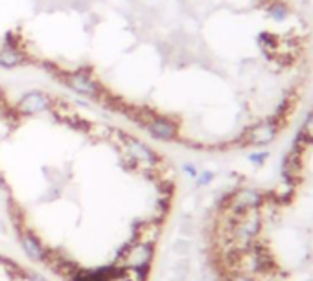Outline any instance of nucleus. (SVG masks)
I'll return each instance as SVG.
<instances>
[{"label": "nucleus", "mask_w": 313, "mask_h": 281, "mask_svg": "<svg viewBox=\"0 0 313 281\" xmlns=\"http://www.w3.org/2000/svg\"><path fill=\"white\" fill-rule=\"evenodd\" d=\"M28 61H30V56L24 48H0V68L13 70L17 66L26 65Z\"/></svg>", "instance_id": "nucleus-7"}, {"label": "nucleus", "mask_w": 313, "mask_h": 281, "mask_svg": "<svg viewBox=\"0 0 313 281\" xmlns=\"http://www.w3.org/2000/svg\"><path fill=\"white\" fill-rule=\"evenodd\" d=\"M26 276L30 281H48V277H44L42 274H39V272H26Z\"/></svg>", "instance_id": "nucleus-20"}, {"label": "nucleus", "mask_w": 313, "mask_h": 281, "mask_svg": "<svg viewBox=\"0 0 313 281\" xmlns=\"http://www.w3.org/2000/svg\"><path fill=\"white\" fill-rule=\"evenodd\" d=\"M55 103V97L42 90H28L18 97L13 111L18 116H35L42 112H52V107Z\"/></svg>", "instance_id": "nucleus-3"}, {"label": "nucleus", "mask_w": 313, "mask_h": 281, "mask_svg": "<svg viewBox=\"0 0 313 281\" xmlns=\"http://www.w3.org/2000/svg\"><path fill=\"white\" fill-rule=\"evenodd\" d=\"M276 136V127L271 121H263V123L254 125L253 129L249 131L247 134V142L251 145H265V143H271Z\"/></svg>", "instance_id": "nucleus-8"}, {"label": "nucleus", "mask_w": 313, "mask_h": 281, "mask_svg": "<svg viewBox=\"0 0 313 281\" xmlns=\"http://www.w3.org/2000/svg\"><path fill=\"white\" fill-rule=\"evenodd\" d=\"M4 46L6 48H23L20 46V35L15 32H8L4 35Z\"/></svg>", "instance_id": "nucleus-13"}, {"label": "nucleus", "mask_w": 313, "mask_h": 281, "mask_svg": "<svg viewBox=\"0 0 313 281\" xmlns=\"http://www.w3.org/2000/svg\"><path fill=\"white\" fill-rule=\"evenodd\" d=\"M61 195V188L59 186H50V191H46L44 195H42V200H55V198H59Z\"/></svg>", "instance_id": "nucleus-15"}, {"label": "nucleus", "mask_w": 313, "mask_h": 281, "mask_svg": "<svg viewBox=\"0 0 313 281\" xmlns=\"http://www.w3.org/2000/svg\"><path fill=\"white\" fill-rule=\"evenodd\" d=\"M287 13H289V10H287V6L285 4H273L271 8H269V15H271V19L275 20H284L285 17H287Z\"/></svg>", "instance_id": "nucleus-12"}, {"label": "nucleus", "mask_w": 313, "mask_h": 281, "mask_svg": "<svg viewBox=\"0 0 313 281\" xmlns=\"http://www.w3.org/2000/svg\"><path fill=\"white\" fill-rule=\"evenodd\" d=\"M304 133L308 134V136H311L313 138V114L308 118V121H306V125H304Z\"/></svg>", "instance_id": "nucleus-21"}, {"label": "nucleus", "mask_w": 313, "mask_h": 281, "mask_svg": "<svg viewBox=\"0 0 313 281\" xmlns=\"http://www.w3.org/2000/svg\"><path fill=\"white\" fill-rule=\"evenodd\" d=\"M2 189H6V180H4V176H2V173H0V191Z\"/></svg>", "instance_id": "nucleus-23"}, {"label": "nucleus", "mask_w": 313, "mask_h": 281, "mask_svg": "<svg viewBox=\"0 0 313 281\" xmlns=\"http://www.w3.org/2000/svg\"><path fill=\"white\" fill-rule=\"evenodd\" d=\"M149 270H151V265H144V267H124L122 268V274L129 281H147Z\"/></svg>", "instance_id": "nucleus-11"}, {"label": "nucleus", "mask_w": 313, "mask_h": 281, "mask_svg": "<svg viewBox=\"0 0 313 281\" xmlns=\"http://www.w3.org/2000/svg\"><path fill=\"white\" fill-rule=\"evenodd\" d=\"M109 281H129V279H127V277H125V276H124V274H122V270H120V272H118V274H116V276H115V277H110V279H109Z\"/></svg>", "instance_id": "nucleus-22"}, {"label": "nucleus", "mask_w": 313, "mask_h": 281, "mask_svg": "<svg viewBox=\"0 0 313 281\" xmlns=\"http://www.w3.org/2000/svg\"><path fill=\"white\" fill-rule=\"evenodd\" d=\"M55 79L59 83H63L69 90H72L74 94H78L81 97H87V99L101 101V97L107 94L103 85L94 78L91 66H79L78 70H72V72L59 70L55 74Z\"/></svg>", "instance_id": "nucleus-1"}, {"label": "nucleus", "mask_w": 313, "mask_h": 281, "mask_svg": "<svg viewBox=\"0 0 313 281\" xmlns=\"http://www.w3.org/2000/svg\"><path fill=\"white\" fill-rule=\"evenodd\" d=\"M188 270H190V265L186 259H181V261H177L173 267H171V272H175L177 277H181V279H184V276L188 274Z\"/></svg>", "instance_id": "nucleus-14"}, {"label": "nucleus", "mask_w": 313, "mask_h": 281, "mask_svg": "<svg viewBox=\"0 0 313 281\" xmlns=\"http://www.w3.org/2000/svg\"><path fill=\"white\" fill-rule=\"evenodd\" d=\"M161 232H162V222L153 221V219L144 221L137 226V241H142V243L155 246L156 241L161 239Z\"/></svg>", "instance_id": "nucleus-9"}, {"label": "nucleus", "mask_w": 313, "mask_h": 281, "mask_svg": "<svg viewBox=\"0 0 313 281\" xmlns=\"http://www.w3.org/2000/svg\"><path fill=\"white\" fill-rule=\"evenodd\" d=\"M144 129L147 131L151 138L159 140V142H173L179 136V123L171 116L155 114L144 125Z\"/></svg>", "instance_id": "nucleus-5"}, {"label": "nucleus", "mask_w": 313, "mask_h": 281, "mask_svg": "<svg viewBox=\"0 0 313 281\" xmlns=\"http://www.w3.org/2000/svg\"><path fill=\"white\" fill-rule=\"evenodd\" d=\"M122 149L137 162V169H147L153 173L162 164V158L156 155L155 149H151L142 140L135 138V136H131L127 133L124 134V145H122Z\"/></svg>", "instance_id": "nucleus-2"}, {"label": "nucleus", "mask_w": 313, "mask_h": 281, "mask_svg": "<svg viewBox=\"0 0 313 281\" xmlns=\"http://www.w3.org/2000/svg\"><path fill=\"white\" fill-rule=\"evenodd\" d=\"M85 133L94 140H107V142H109V136H110V133H113V127H109L107 123H100V121H96V123L88 121Z\"/></svg>", "instance_id": "nucleus-10"}, {"label": "nucleus", "mask_w": 313, "mask_h": 281, "mask_svg": "<svg viewBox=\"0 0 313 281\" xmlns=\"http://www.w3.org/2000/svg\"><path fill=\"white\" fill-rule=\"evenodd\" d=\"M260 42H262V46H263V48L271 50V48H275L276 39L273 37V35H269V33H262V35H260Z\"/></svg>", "instance_id": "nucleus-16"}, {"label": "nucleus", "mask_w": 313, "mask_h": 281, "mask_svg": "<svg viewBox=\"0 0 313 281\" xmlns=\"http://www.w3.org/2000/svg\"><path fill=\"white\" fill-rule=\"evenodd\" d=\"M212 178H214V175H212L210 171H205V173L197 175V186H207Z\"/></svg>", "instance_id": "nucleus-18"}, {"label": "nucleus", "mask_w": 313, "mask_h": 281, "mask_svg": "<svg viewBox=\"0 0 313 281\" xmlns=\"http://www.w3.org/2000/svg\"><path fill=\"white\" fill-rule=\"evenodd\" d=\"M18 241H20V246H23L24 253L32 261L44 263L48 248H44V244L39 241V237L35 234H32L30 230H18Z\"/></svg>", "instance_id": "nucleus-6"}, {"label": "nucleus", "mask_w": 313, "mask_h": 281, "mask_svg": "<svg viewBox=\"0 0 313 281\" xmlns=\"http://www.w3.org/2000/svg\"><path fill=\"white\" fill-rule=\"evenodd\" d=\"M183 173H184V175H188L190 178H195V176L199 175V173H197V167L193 166V164H190V162L183 164Z\"/></svg>", "instance_id": "nucleus-17"}, {"label": "nucleus", "mask_w": 313, "mask_h": 281, "mask_svg": "<svg viewBox=\"0 0 313 281\" xmlns=\"http://www.w3.org/2000/svg\"><path fill=\"white\" fill-rule=\"evenodd\" d=\"M153 256H155V246L153 244L142 243V241L135 239L129 243L122 253H120V261L116 263L118 267H144V265H151Z\"/></svg>", "instance_id": "nucleus-4"}, {"label": "nucleus", "mask_w": 313, "mask_h": 281, "mask_svg": "<svg viewBox=\"0 0 313 281\" xmlns=\"http://www.w3.org/2000/svg\"><path fill=\"white\" fill-rule=\"evenodd\" d=\"M188 246H190V243H186V241H177V243L173 244V252L175 253H186L188 252Z\"/></svg>", "instance_id": "nucleus-19"}]
</instances>
